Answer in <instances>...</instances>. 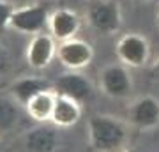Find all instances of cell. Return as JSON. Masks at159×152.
<instances>
[{"mask_svg": "<svg viewBox=\"0 0 159 152\" xmlns=\"http://www.w3.org/2000/svg\"><path fill=\"white\" fill-rule=\"evenodd\" d=\"M20 103L11 96H0V135L11 133L20 120Z\"/></svg>", "mask_w": 159, "mask_h": 152, "instance_id": "obj_15", "label": "cell"}, {"mask_svg": "<svg viewBox=\"0 0 159 152\" xmlns=\"http://www.w3.org/2000/svg\"><path fill=\"white\" fill-rule=\"evenodd\" d=\"M120 152H136L134 149H125V150H120Z\"/></svg>", "mask_w": 159, "mask_h": 152, "instance_id": "obj_21", "label": "cell"}, {"mask_svg": "<svg viewBox=\"0 0 159 152\" xmlns=\"http://www.w3.org/2000/svg\"><path fill=\"white\" fill-rule=\"evenodd\" d=\"M57 58L66 69L69 71H80L87 67L94 58V48L90 43L83 39H69L64 43H58L57 48Z\"/></svg>", "mask_w": 159, "mask_h": 152, "instance_id": "obj_6", "label": "cell"}, {"mask_svg": "<svg viewBox=\"0 0 159 152\" xmlns=\"http://www.w3.org/2000/svg\"><path fill=\"white\" fill-rule=\"evenodd\" d=\"M12 4H14V6H25V4H30V0H11Z\"/></svg>", "mask_w": 159, "mask_h": 152, "instance_id": "obj_19", "label": "cell"}, {"mask_svg": "<svg viewBox=\"0 0 159 152\" xmlns=\"http://www.w3.org/2000/svg\"><path fill=\"white\" fill-rule=\"evenodd\" d=\"M23 147L25 152H55L58 147V136L53 127L39 124L25 133Z\"/></svg>", "mask_w": 159, "mask_h": 152, "instance_id": "obj_12", "label": "cell"}, {"mask_svg": "<svg viewBox=\"0 0 159 152\" xmlns=\"http://www.w3.org/2000/svg\"><path fill=\"white\" fill-rule=\"evenodd\" d=\"M80 27H81V18L78 16V12L66 9V7H60L50 12L48 32L57 43L74 39L80 32Z\"/></svg>", "mask_w": 159, "mask_h": 152, "instance_id": "obj_9", "label": "cell"}, {"mask_svg": "<svg viewBox=\"0 0 159 152\" xmlns=\"http://www.w3.org/2000/svg\"><path fill=\"white\" fill-rule=\"evenodd\" d=\"M0 152H2V138H0Z\"/></svg>", "mask_w": 159, "mask_h": 152, "instance_id": "obj_22", "label": "cell"}, {"mask_svg": "<svg viewBox=\"0 0 159 152\" xmlns=\"http://www.w3.org/2000/svg\"><path fill=\"white\" fill-rule=\"evenodd\" d=\"M136 2H147V0H136Z\"/></svg>", "mask_w": 159, "mask_h": 152, "instance_id": "obj_23", "label": "cell"}, {"mask_svg": "<svg viewBox=\"0 0 159 152\" xmlns=\"http://www.w3.org/2000/svg\"><path fill=\"white\" fill-rule=\"evenodd\" d=\"M80 118H81V103L57 94L51 122L58 127H71V126L78 124Z\"/></svg>", "mask_w": 159, "mask_h": 152, "instance_id": "obj_14", "label": "cell"}, {"mask_svg": "<svg viewBox=\"0 0 159 152\" xmlns=\"http://www.w3.org/2000/svg\"><path fill=\"white\" fill-rule=\"evenodd\" d=\"M89 27L101 35H113L122 27V11L117 0H89L85 7Z\"/></svg>", "mask_w": 159, "mask_h": 152, "instance_id": "obj_2", "label": "cell"}, {"mask_svg": "<svg viewBox=\"0 0 159 152\" xmlns=\"http://www.w3.org/2000/svg\"><path fill=\"white\" fill-rule=\"evenodd\" d=\"M14 11H16V6L11 0H0V35L9 28Z\"/></svg>", "mask_w": 159, "mask_h": 152, "instance_id": "obj_16", "label": "cell"}, {"mask_svg": "<svg viewBox=\"0 0 159 152\" xmlns=\"http://www.w3.org/2000/svg\"><path fill=\"white\" fill-rule=\"evenodd\" d=\"M156 23L159 25V4H157V11H156Z\"/></svg>", "mask_w": 159, "mask_h": 152, "instance_id": "obj_20", "label": "cell"}, {"mask_svg": "<svg viewBox=\"0 0 159 152\" xmlns=\"http://www.w3.org/2000/svg\"><path fill=\"white\" fill-rule=\"evenodd\" d=\"M99 89L111 99H124L133 90V78L124 64H110L99 73Z\"/></svg>", "mask_w": 159, "mask_h": 152, "instance_id": "obj_5", "label": "cell"}, {"mask_svg": "<svg viewBox=\"0 0 159 152\" xmlns=\"http://www.w3.org/2000/svg\"><path fill=\"white\" fill-rule=\"evenodd\" d=\"M50 89H53V83L50 80L43 78V76H21V78H16L11 83L9 92H11V97H14L25 108V104L32 97H35L37 94Z\"/></svg>", "mask_w": 159, "mask_h": 152, "instance_id": "obj_11", "label": "cell"}, {"mask_svg": "<svg viewBox=\"0 0 159 152\" xmlns=\"http://www.w3.org/2000/svg\"><path fill=\"white\" fill-rule=\"evenodd\" d=\"M57 41L51 37L48 32H41L30 37L27 50H25V58L32 69L35 71H43L53 62V58L57 57Z\"/></svg>", "mask_w": 159, "mask_h": 152, "instance_id": "obj_7", "label": "cell"}, {"mask_svg": "<svg viewBox=\"0 0 159 152\" xmlns=\"http://www.w3.org/2000/svg\"><path fill=\"white\" fill-rule=\"evenodd\" d=\"M55 101H57V92L55 89L44 90L37 94L35 97H32L27 104H25V112L32 120L44 124L50 120L51 122V115H53V108H55Z\"/></svg>", "mask_w": 159, "mask_h": 152, "instance_id": "obj_13", "label": "cell"}, {"mask_svg": "<svg viewBox=\"0 0 159 152\" xmlns=\"http://www.w3.org/2000/svg\"><path fill=\"white\" fill-rule=\"evenodd\" d=\"M87 133L89 143L96 152H120L129 138L127 122L106 113L92 115L87 124Z\"/></svg>", "mask_w": 159, "mask_h": 152, "instance_id": "obj_1", "label": "cell"}, {"mask_svg": "<svg viewBox=\"0 0 159 152\" xmlns=\"http://www.w3.org/2000/svg\"><path fill=\"white\" fill-rule=\"evenodd\" d=\"M12 67V57L4 44H0V76H4Z\"/></svg>", "mask_w": 159, "mask_h": 152, "instance_id": "obj_17", "label": "cell"}, {"mask_svg": "<svg viewBox=\"0 0 159 152\" xmlns=\"http://www.w3.org/2000/svg\"><path fill=\"white\" fill-rule=\"evenodd\" d=\"M53 89L57 94L66 97H71L78 103H85L87 99H90L92 92H94V87H92L90 80L83 76L78 71H67V73H62L55 80L53 83Z\"/></svg>", "mask_w": 159, "mask_h": 152, "instance_id": "obj_10", "label": "cell"}, {"mask_svg": "<svg viewBox=\"0 0 159 152\" xmlns=\"http://www.w3.org/2000/svg\"><path fill=\"white\" fill-rule=\"evenodd\" d=\"M115 53L120 64H124L125 67H143L150 58V44L145 35L138 32H129L124 34L117 41Z\"/></svg>", "mask_w": 159, "mask_h": 152, "instance_id": "obj_3", "label": "cell"}, {"mask_svg": "<svg viewBox=\"0 0 159 152\" xmlns=\"http://www.w3.org/2000/svg\"><path fill=\"white\" fill-rule=\"evenodd\" d=\"M48 18H50V12L44 6H41L37 2H30V4L16 7L9 28L16 30L20 34L35 35L44 32V28H48Z\"/></svg>", "mask_w": 159, "mask_h": 152, "instance_id": "obj_4", "label": "cell"}, {"mask_svg": "<svg viewBox=\"0 0 159 152\" xmlns=\"http://www.w3.org/2000/svg\"><path fill=\"white\" fill-rule=\"evenodd\" d=\"M127 122L136 129H154L159 126V99L154 96H140L127 108Z\"/></svg>", "mask_w": 159, "mask_h": 152, "instance_id": "obj_8", "label": "cell"}, {"mask_svg": "<svg viewBox=\"0 0 159 152\" xmlns=\"http://www.w3.org/2000/svg\"><path fill=\"white\" fill-rule=\"evenodd\" d=\"M148 73H150V78L159 83V57H157V60L150 66V71H148Z\"/></svg>", "mask_w": 159, "mask_h": 152, "instance_id": "obj_18", "label": "cell"}]
</instances>
